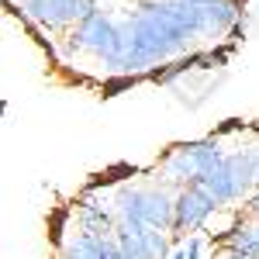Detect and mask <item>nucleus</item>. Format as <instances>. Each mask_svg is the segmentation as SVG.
Masks as SVG:
<instances>
[{
  "label": "nucleus",
  "mask_w": 259,
  "mask_h": 259,
  "mask_svg": "<svg viewBox=\"0 0 259 259\" xmlns=\"http://www.w3.org/2000/svg\"><path fill=\"white\" fill-rule=\"evenodd\" d=\"M114 214L121 225H145V228H159L173 232L177 218V197L166 187H132L121 183L114 187Z\"/></svg>",
  "instance_id": "f257e3e1"
},
{
  "label": "nucleus",
  "mask_w": 259,
  "mask_h": 259,
  "mask_svg": "<svg viewBox=\"0 0 259 259\" xmlns=\"http://www.w3.org/2000/svg\"><path fill=\"white\" fill-rule=\"evenodd\" d=\"M256 177H259V169H256V162H252V156H249V149H239V152L225 156V162L204 180V187L225 207V204H239V200L252 197V190H259Z\"/></svg>",
  "instance_id": "f03ea898"
},
{
  "label": "nucleus",
  "mask_w": 259,
  "mask_h": 259,
  "mask_svg": "<svg viewBox=\"0 0 259 259\" xmlns=\"http://www.w3.org/2000/svg\"><path fill=\"white\" fill-rule=\"evenodd\" d=\"M94 52L97 59L111 62L114 56L121 52V21H114L111 14H90L87 21H80L76 28H73V35L66 41V56H73V52Z\"/></svg>",
  "instance_id": "7ed1b4c3"
},
{
  "label": "nucleus",
  "mask_w": 259,
  "mask_h": 259,
  "mask_svg": "<svg viewBox=\"0 0 259 259\" xmlns=\"http://www.w3.org/2000/svg\"><path fill=\"white\" fill-rule=\"evenodd\" d=\"M21 11L41 24L45 31H59L66 24H80L90 14H97V0H21Z\"/></svg>",
  "instance_id": "20e7f679"
},
{
  "label": "nucleus",
  "mask_w": 259,
  "mask_h": 259,
  "mask_svg": "<svg viewBox=\"0 0 259 259\" xmlns=\"http://www.w3.org/2000/svg\"><path fill=\"white\" fill-rule=\"evenodd\" d=\"M221 204L211 197L207 187H183L177 194V218H173V239H183L187 232H200L207 218L218 211Z\"/></svg>",
  "instance_id": "39448f33"
},
{
  "label": "nucleus",
  "mask_w": 259,
  "mask_h": 259,
  "mask_svg": "<svg viewBox=\"0 0 259 259\" xmlns=\"http://www.w3.org/2000/svg\"><path fill=\"white\" fill-rule=\"evenodd\" d=\"M114 245L124 259H166L169 256V235L159 228H145V225H114Z\"/></svg>",
  "instance_id": "423d86ee"
},
{
  "label": "nucleus",
  "mask_w": 259,
  "mask_h": 259,
  "mask_svg": "<svg viewBox=\"0 0 259 259\" xmlns=\"http://www.w3.org/2000/svg\"><path fill=\"white\" fill-rule=\"evenodd\" d=\"M214 245H221L225 252H242L249 259H259V221L252 225H232L225 235H214Z\"/></svg>",
  "instance_id": "0eeeda50"
},
{
  "label": "nucleus",
  "mask_w": 259,
  "mask_h": 259,
  "mask_svg": "<svg viewBox=\"0 0 259 259\" xmlns=\"http://www.w3.org/2000/svg\"><path fill=\"white\" fill-rule=\"evenodd\" d=\"M114 249V232L111 235H97V232H80L76 239L66 245L62 259H107Z\"/></svg>",
  "instance_id": "6e6552de"
},
{
  "label": "nucleus",
  "mask_w": 259,
  "mask_h": 259,
  "mask_svg": "<svg viewBox=\"0 0 259 259\" xmlns=\"http://www.w3.org/2000/svg\"><path fill=\"white\" fill-rule=\"evenodd\" d=\"M183 252H187V259H200V252H204V239H200V235H190V239L183 242Z\"/></svg>",
  "instance_id": "1a4fd4ad"
},
{
  "label": "nucleus",
  "mask_w": 259,
  "mask_h": 259,
  "mask_svg": "<svg viewBox=\"0 0 259 259\" xmlns=\"http://www.w3.org/2000/svg\"><path fill=\"white\" fill-rule=\"evenodd\" d=\"M245 207H249V214H252V218L259 221V190H256V194H252L249 200H245Z\"/></svg>",
  "instance_id": "9d476101"
},
{
  "label": "nucleus",
  "mask_w": 259,
  "mask_h": 259,
  "mask_svg": "<svg viewBox=\"0 0 259 259\" xmlns=\"http://www.w3.org/2000/svg\"><path fill=\"white\" fill-rule=\"evenodd\" d=\"M180 4H190V7H211V4H221V0H180Z\"/></svg>",
  "instance_id": "9b49d317"
},
{
  "label": "nucleus",
  "mask_w": 259,
  "mask_h": 259,
  "mask_svg": "<svg viewBox=\"0 0 259 259\" xmlns=\"http://www.w3.org/2000/svg\"><path fill=\"white\" fill-rule=\"evenodd\" d=\"M166 259H187V252H183V245H177V249H173V252H169Z\"/></svg>",
  "instance_id": "f8f14e48"
},
{
  "label": "nucleus",
  "mask_w": 259,
  "mask_h": 259,
  "mask_svg": "<svg viewBox=\"0 0 259 259\" xmlns=\"http://www.w3.org/2000/svg\"><path fill=\"white\" fill-rule=\"evenodd\" d=\"M107 259H124V252H121L118 245H114V249H111V256H107Z\"/></svg>",
  "instance_id": "ddd939ff"
},
{
  "label": "nucleus",
  "mask_w": 259,
  "mask_h": 259,
  "mask_svg": "<svg viewBox=\"0 0 259 259\" xmlns=\"http://www.w3.org/2000/svg\"><path fill=\"white\" fill-rule=\"evenodd\" d=\"M221 259H249V256H242V252H225Z\"/></svg>",
  "instance_id": "4468645a"
}]
</instances>
